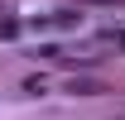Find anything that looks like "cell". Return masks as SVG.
<instances>
[{"instance_id": "6da1fadb", "label": "cell", "mask_w": 125, "mask_h": 120, "mask_svg": "<svg viewBox=\"0 0 125 120\" xmlns=\"http://www.w3.org/2000/svg\"><path fill=\"white\" fill-rule=\"evenodd\" d=\"M120 48H125V34H120Z\"/></svg>"}]
</instances>
